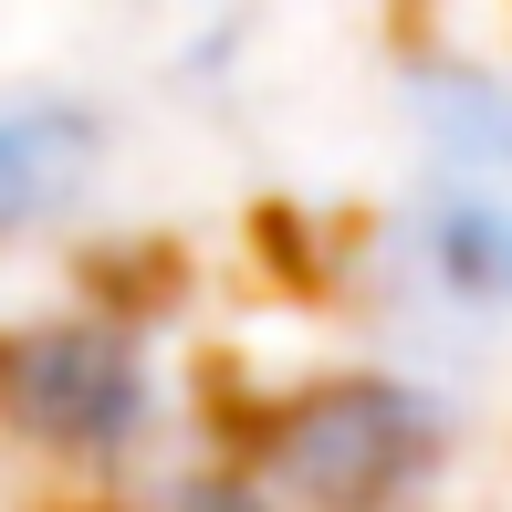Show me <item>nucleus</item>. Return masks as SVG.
I'll return each mask as SVG.
<instances>
[{
  "label": "nucleus",
  "instance_id": "obj_1",
  "mask_svg": "<svg viewBox=\"0 0 512 512\" xmlns=\"http://www.w3.org/2000/svg\"><path fill=\"white\" fill-rule=\"evenodd\" d=\"M11 408H21V429L105 460L147 429V356L115 324H53L11 356Z\"/></svg>",
  "mask_w": 512,
  "mask_h": 512
},
{
  "label": "nucleus",
  "instance_id": "obj_2",
  "mask_svg": "<svg viewBox=\"0 0 512 512\" xmlns=\"http://www.w3.org/2000/svg\"><path fill=\"white\" fill-rule=\"evenodd\" d=\"M408 460H418V408L398 387H345V398H324L304 429H293L283 471L304 481V492H324V502H377Z\"/></svg>",
  "mask_w": 512,
  "mask_h": 512
},
{
  "label": "nucleus",
  "instance_id": "obj_3",
  "mask_svg": "<svg viewBox=\"0 0 512 512\" xmlns=\"http://www.w3.org/2000/svg\"><path fill=\"white\" fill-rule=\"evenodd\" d=\"M429 283L450 293V304L492 314L512 304V189H471V178H450L429 209Z\"/></svg>",
  "mask_w": 512,
  "mask_h": 512
},
{
  "label": "nucleus",
  "instance_id": "obj_4",
  "mask_svg": "<svg viewBox=\"0 0 512 512\" xmlns=\"http://www.w3.org/2000/svg\"><path fill=\"white\" fill-rule=\"evenodd\" d=\"M84 115H53V105H11L0 115V241L11 230H32L42 209L84 178Z\"/></svg>",
  "mask_w": 512,
  "mask_h": 512
},
{
  "label": "nucleus",
  "instance_id": "obj_5",
  "mask_svg": "<svg viewBox=\"0 0 512 512\" xmlns=\"http://www.w3.org/2000/svg\"><path fill=\"white\" fill-rule=\"evenodd\" d=\"M189 512H272V502H262V492H199Z\"/></svg>",
  "mask_w": 512,
  "mask_h": 512
}]
</instances>
